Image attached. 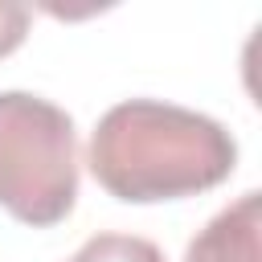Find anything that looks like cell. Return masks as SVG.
<instances>
[{
  "label": "cell",
  "instance_id": "cell-1",
  "mask_svg": "<svg viewBox=\"0 0 262 262\" xmlns=\"http://www.w3.org/2000/svg\"><path fill=\"white\" fill-rule=\"evenodd\" d=\"M233 164L237 143L217 119L160 98L115 102L90 135L94 180L127 205L209 192Z\"/></svg>",
  "mask_w": 262,
  "mask_h": 262
},
{
  "label": "cell",
  "instance_id": "cell-2",
  "mask_svg": "<svg viewBox=\"0 0 262 262\" xmlns=\"http://www.w3.org/2000/svg\"><path fill=\"white\" fill-rule=\"evenodd\" d=\"M78 201V131L74 119L25 90L0 94V209L33 229L70 217Z\"/></svg>",
  "mask_w": 262,
  "mask_h": 262
},
{
  "label": "cell",
  "instance_id": "cell-3",
  "mask_svg": "<svg viewBox=\"0 0 262 262\" xmlns=\"http://www.w3.org/2000/svg\"><path fill=\"white\" fill-rule=\"evenodd\" d=\"M184 262H262V196L246 192L221 209L188 242Z\"/></svg>",
  "mask_w": 262,
  "mask_h": 262
},
{
  "label": "cell",
  "instance_id": "cell-4",
  "mask_svg": "<svg viewBox=\"0 0 262 262\" xmlns=\"http://www.w3.org/2000/svg\"><path fill=\"white\" fill-rule=\"evenodd\" d=\"M70 262H164L160 246L135 233H94Z\"/></svg>",
  "mask_w": 262,
  "mask_h": 262
},
{
  "label": "cell",
  "instance_id": "cell-5",
  "mask_svg": "<svg viewBox=\"0 0 262 262\" xmlns=\"http://www.w3.org/2000/svg\"><path fill=\"white\" fill-rule=\"evenodd\" d=\"M29 33V8L25 4H12V0H0V57H8Z\"/></svg>",
  "mask_w": 262,
  "mask_h": 262
}]
</instances>
